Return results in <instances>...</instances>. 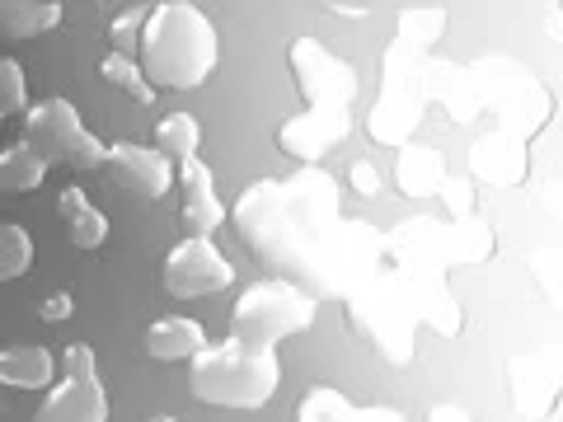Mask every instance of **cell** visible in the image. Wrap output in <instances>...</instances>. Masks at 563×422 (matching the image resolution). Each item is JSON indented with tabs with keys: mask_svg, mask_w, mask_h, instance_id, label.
Listing matches in <instances>:
<instances>
[{
	"mask_svg": "<svg viewBox=\"0 0 563 422\" xmlns=\"http://www.w3.org/2000/svg\"><path fill=\"white\" fill-rule=\"evenodd\" d=\"M235 231L282 273L306 277L320 291L343 287V273H333V263L324 258V235L339 231V184L324 169L310 165L291 184L254 179L235 202Z\"/></svg>",
	"mask_w": 563,
	"mask_h": 422,
	"instance_id": "cell-1",
	"label": "cell"
},
{
	"mask_svg": "<svg viewBox=\"0 0 563 422\" xmlns=\"http://www.w3.org/2000/svg\"><path fill=\"white\" fill-rule=\"evenodd\" d=\"M217 57L221 38L202 5L169 0V5L146 10L136 33V66L151 90H198L211 80Z\"/></svg>",
	"mask_w": 563,
	"mask_h": 422,
	"instance_id": "cell-2",
	"label": "cell"
},
{
	"mask_svg": "<svg viewBox=\"0 0 563 422\" xmlns=\"http://www.w3.org/2000/svg\"><path fill=\"white\" fill-rule=\"evenodd\" d=\"M282 385V366L277 352L268 347H244L235 338L225 343H207L198 357L188 362V390L198 403L211 409H244L254 413L263 409Z\"/></svg>",
	"mask_w": 563,
	"mask_h": 422,
	"instance_id": "cell-3",
	"label": "cell"
},
{
	"mask_svg": "<svg viewBox=\"0 0 563 422\" xmlns=\"http://www.w3.org/2000/svg\"><path fill=\"white\" fill-rule=\"evenodd\" d=\"M320 314V296L296 287L291 277H263L254 287H244V296L231 310V338L244 347H268L306 333Z\"/></svg>",
	"mask_w": 563,
	"mask_h": 422,
	"instance_id": "cell-4",
	"label": "cell"
},
{
	"mask_svg": "<svg viewBox=\"0 0 563 422\" xmlns=\"http://www.w3.org/2000/svg\"><path fill=\"white\" fill-rule=\"evenodd\" d=\"M24 141L47 165H66V169H103V160H109V146L85 127L80 109L62 95L29 103L24 109Z\"/></svg>",
	"mask_w": 563,
	"mask_h": 422,
	"instance_id": "cell-5",
	"label": "cell"
},
{
	"mask_svg": "<svg viewBox=\"0 0 563 422\" xmlns=\"http://www.w3.org/2000/svg\"><path fill=\"white\" fill-rule=\"evenodd\" d=\"M33 422H109V395H103L95 352L70 343L62 352V380H52V395Z\"/></svg>",
	"mask_w": 563,
	"mask_h": 422,
	"instance_id": "cell-6",
	"label": "cell"
},
{
	"mask_svg": "<svg viewBox=\"0 0 563 422\" xmlns=\"http://www.w3.org/2000/svg\"><path fill=\"white\" fill-rule=\"evenodd\" d=\"M161 281L174 301H198V296H217L235 281L231 258L217 249V240L207 235H184L174 249L165 254V268Z\"/></svg>",
	"mask_w": 563,
	"mask_h": 422,
	"instance_id": "cell-7",
	"label": "cell"
},
{
	"mask_svg": "<svg viewBox=\"0 0 563 422\" xmlns=\"http://www.w3.org/2000/svg\"><path fill=\"white\" fill-rule=\"evenodd\" d=\"M287 57H291L296 90L306 95L310 109H352V99H357V70L339 52H329L320 38H296Z\"/></svg>",
	"mask_w": 563,
	"mask_h": 422,
	"instance_id": "cell-8",
	"label": "cell"
},
{
	"mask_svg": "<svg viewBox=\"0 0 563 422\" xmlns=\"http://www.w3.org/2000/svg\"><path fill=\"white\" fill-rule=\"evenodd\" d=\"M352 314L366 324V333L380 343V352L390 362L413 357V310L404 306V291L395 281H376L366 296H357V301H352Z\"/></svg>",
	"mask_w": 563,
	"mask_h": 422,
	"instance_id": "cell-9",
	"label": "cell"
},
{
	"mask_svg": "<svg viewBox=\"0 0 563 422\" xmlns=\"http://www.w3.org/2000/svg\"><path fill=\"white\" fill-rule=\"evenodd\" d=\"M103 169H113L118 184L128 188L132 198H146V202H161L174 188V165L155 146H141V141H113Z\"/></svg>",
	"mask_w": 563,
	"mask_h": 422,
	"instance_id": "cell-10",
	"label": "cell"
},
{
	"mask_svg": "<svg viewBox=\"0 0 563 422\" xmlns=\"http://www.w3.org/2000/svg\"><path fill=\"white\" fill-rule=\"evenodd\" d=\"M352 132V113L347 109H306L301 118L282 122L277 132V146L301 165H314L320 155H329L339 141H347Z\"/></svg>",
	"mask_w": 563,
	"mask_h": 422,
	"instance_id": "cell-11",
	"label": "cell"
},
{
	"mask_svg": "<svg viewBox=\"0 0 563 422\" xmlns=\"http://www.w3.org/2000/svg\"><path fill=\"white\" fill-rule=\"evenodd\" d=\"M174 184L184 188V221L192 225V235H217L225 225V207L217 198V179H211V169L192 155V160H184L179 169H174Z\"/></svg>",
	"mask_w": 563,
	"mask_h": 422,
	"instance_id": "cell-12",
	"label": "cell"
},
{
	"mask_svg": "<svg viewBox=\"0 0 563 422\" xmlns=\"http://www.w3.org/2000/svg\"><path fill=\"white\" fill-rule=\"evenodd\" d=\"M57 211H62L66 240L76 244V249H103V244H109V216L90 202V192L85 188H76V184L62 188Z\"/></svg>",
	"mask_w": 563,
	"mask_h": 422,
	"instance_id": "cell-13",
	"label": "cell"
},
{
	"mask_svg": "<svg viewBox=\"0 0 563 422\" xmlns=\"http://www.w3.org/2000/svg\"><path fill=\"white\" fill-rule=\"evenodd\" d=\"M202 347H207V333L188 314H165V320H155L146 329V352L155 362H192Z\"/></svg>",
	"mask_w": 563,
	"mask_h": 422,
	"instance_id": "cell-14",
	"label": "cell"
},
{
	"mask_svg": "<svg viewBox=\"0 0 563 422\" xmlns=\"http://www.w3.org/2000/svg\"><path fill=\"white\" fill-rule=\"evenodd\" d=\"M52 380H57V357L47 347L33 343L0 347V385H10V390H47Z\"/></svg>",
	"mask_w": 563,
	"mask_h": 422,
	"instance_id": "cell-15",
	"label": "cell"
},
{
	"mask_svg": "<svg viewBox=\"0 0 563 422\" xmlns=\"http://www.w3.org/2000/svg\"><path fill=\"white\" fill-rule=\"evenodd\" d=\"M62 5L57 0H0V33L5 38H38L62 24Z\"/></svg>",
	"mask_w": 563,
	"mask_h": 422,
	"instance_id": "cell-16",
	"label": "cell"
},
{
	"mask_svg": "<svg viewBox=\"0 0 563 422\" xmlns=\"http://www.w3.org/2000/svg\"><path fill=\"white\" fill-rule=\"evenodd\" d=\"M47 179V160L29 141H14V146L0 151V192L10 198H24V192H38Z\"/></svg>",
	"mask_w": 563,
	"mask_h": 422,
	"instance_id": "cell-17",
	"label": "cell"
},
{
	"mask_svg": "<svg viewBox=\"0 0 563 422\" xmlns=\"http://www.w3.org/2000/svg\"><path fill=\"white\" fill-rule=\"evenodd\" d=\"M399 184L409 198H428V192L446 188V160L428 146H404L399 151Z\"/></svg>",
	"mask_w": 563,
	"mask_h": 422,
	"instance_id": "cell-18",
	"label": "cell"
},
{
	"mask_svg": "<svg viewBox=\"0 0 563 422\" xmlns=\"http://www.w3.org/2000/svg\"><path fill=\"white\" fill-rule=\"evenodd\" d=\"M202 146V122L192 118V113H165L161 122H155V151L165 155V160H192Z\"/></svg>",
	"mask_w": 563,
	"mask_h": 422,
	"instance_id": "cell-19",
	"label": "cell"
},
{
	"mask_svg": "<svg viewBox=\"0 0 563 422\" xmlns=\"http://www.w3.org/2000/svg\"><path fill=\"white\" fill-rule=\"evenodd\" d=\"M99 76L113 85V90H122L132 103H151L155 99V90L146 85V76H141V66H136V57H128V52H109V57L99 62Z\"/></svg>",
	"mask_w": 563,
	"mask_h": 422,
	"instance_id": "cell-20",
	"label": "cell"
},
{
	"mask_svg": "<svg viewBox=\"0 0 563 422\" xmlns=\"http://www.w3.org/2000/svg\"><path fill=\"white\" fill-rule=\"evenodd\" d=\"M352 399L343 390H333V385H314V390L301 399V409H296V422H352Z\"/></svg>",
	"mask_w": 563,
	"mask_h": 422,
	"instance_id": "cell-21",
	"label": "cell"
},
{
	"mask_svg": "<svg viewBox=\"0 0 563 422\" xmlns=\"http://www.w3.org/2000/svg\"><path fill=\"white\" fill-rule=\"evenodd\" d=\"M29 263H33V240L24 225H0V281H14V277H24L29 273Z\"/></svg>",
	"mask_w": 563,
	"mask_h": 422,
	"instance_id": "cell-22",
	"label": "cell"
},
{
	"mask_svg": "<svg viewBox=\"0 0 563 422\" xmlns=\"http://www.w3.org/2000/svg\"><path fill=\"white\" fill-rule=\"evenodd\" d=\"M488 249H493V235H488L474 216H465V221H455V225H451V235H446V254L465 258V263H479V258H488Z\"/></svg>",
	"mask_w": 563,
	"mask_h": 422,
	"instance_id": "cell-23",
	"label": "cell"
},
{
	"mask_svg": "<svg viewBox=\"0 0 563 422\" xmlns=\"http://www.w3.org/2000/svg\"><path fill=\"white\" fill-rule=\"evenodd\" d=\"M14 109H29V80L20 62L0 57V118H10Z\"/></svg>",
	"mask_w": 563,
	"mask_h": 422,
	"instance_id": "cell-24",
	"label": "cell"
},
{
	"mask_svg": "<svg viewBox=\"0 0 563 422\" xmlns=\"http://www.w3.org/2000/svg\"><path fill=\"white\" fill-rule=\"evenodd\" d=\"M70 314H76V296H70V291H47L38 301V320L43 324H66Z\"/></svg>",
	"mask_w": 563,
	"mask_h": 422,
	"instance_id": "cell-25",
	"label": "cell"
},
{
	"mask_svg": "<svg viewBox=\"0 0 563 422\" xmlns=\"http://www.w3.org/2000/svg\"><path fill=\"white\" fill-rule=\"evenodd\" d=\"M347 184L357 188L362 198H376V192H380V169H376L372 160H357V165L347 169Z\"/></svg>",
	"mask_w": 563,
	"mask_h": 422,
	"instance_id": "cell-26",
	"label": "cell"
},
{
	"mask_svg": "<svg viewBox=\"0 0 563 422\" xmlns=\"http://www.w3.org/2000/svg\"><path fill=\"white\" fill-rule=\"evenodd\" d=\"M352 422H404V413L390 409V403H372V409H357V413H352Z\"/></svg>",
	"mask_w": 563,
	"mask_h": 422,
	"instance_id": "cell-27",
	"label": "cell"
},
{
	"mask_svg": "<svg viewBox=\"0 0 563 422\" xmlns=\"http://www.w3.org/2000/svg\"><path fill=\"white\" fill-rule=\"evenodd\" d=\"M428 422H474L461 403H437V409L428 413Z\"/></svg>",
	"mask_w": 563,
	"mask_h": 422,
	"instance_id": "cell-28",
	"label": "cell"
},
{
	"mask_svg": "<svg viewBox=\"0 0 563 422\" xmlns=\"http://www.w3.org/2000/svg\"><path fill=\"white\" fill-rule=\"evenodd\" d=\"M146 422H179V418H165V413H161V418H146Z\"/></svg>",
	"mask_w": 563,
	"mask_h": 422,
	"instance_id": "cell-29",
	"label": "cell"
},
{
	"mask_svg": "<svg viewBox=\"0 0 563 422\" xmlns=\"http://www.w3.org/2000/svg\"><path fill=\"white\" fill-rule=\"evenodd\" d=\"M0 122H5V118H0Z\"/></svg>",
	"mask_w": 563,
	"mask_h": 422,
	"instance_id": "cell-30",
	"label": "cell"
}]
</instances>
